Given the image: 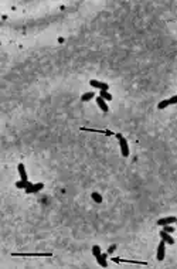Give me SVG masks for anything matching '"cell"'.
I'll list each match as a JSON object with an SVG mask.
<instances>
[{"label": "cell", "instance_id": "3", "mask_svg": "<svg viewBox=\"0 0 177 269\" xmlns=\"http://www.w3.org/2000/svg\"><path fill=\"white\" fill-rule=\"evenodd\" d=\"M89 85H91L92 88L101 89V91H108V89H109V85H108V84L101 82V81H98V80H91L89 81Z\"/></svg>", "mask_w": 177, "mask_h": 269}, {"label": "cell", "instance_id": "16", "mask_svg": "<svg viewBox=\"0 0 177 269\" xmlns=\"http://www.w3.org/2000/svg\"><path fill=\"white\" fill-rule=\"evenodd\" d=\"M163 230L166 232H169V234H173L174 232V227H172V225H163Z\"/></svg>", "mask_w": 177, "mask_h": 269}, {"label": "cell", "instance_id": "14", "mask_svg": "<svg viewBox=\"0 0 177 269\" xmlns=\"http://www.w3.org/2000/svg\"><path fill=\"white\" fill-rule=\"evenodd\" d=\"M91 197H92V200H94L95 203H98V204H99V203H102V195L99 193H97V191H94Z\"/></svg>", "mask_w": 177, "mask_h": 269}, {"label": "cell", "instance_id": "1", "mask_svg": "<svg viewBox=\"0 0 177 269\" xmlns=\"http://www.w3.org/2000/svg\"><path fill=\"white\" fill-rule=\"evenodd\" d=\"M116 137L119 139V146H120V153L123 157H128L129 156V146H128V140L125 139L123 136L120 133L116 134Z\"/></svg>", "mask_w": 177, "mask_h": 269}, {"label": "cell", "instance_id": "2", "mask_svg": "<svg viewBox=\"0 0 177 269\" xmlns=\"http://www.w3.org/2000/svg\"><path fill=\"white\" fill-rule=\"evenodd\" d=\"M164 255H166V242L161 239V241L159 242V247H157L156 258H157V261H163V259H164Z\"/></svg>", "mask_w": 177, "mask_h": 269}, {"label": "cell", "instance_id": "5", "mask_svg": "<svg viewBox=\"0 0 177 269\" xmlns=\"http://www.w3.org/2000/svg\"><path fill=\"white\" fill-rule=\"evenodd\" d=\"M44 188V184L43 183H36V184H31L30 187L26 188V193L27 194H33V193H38Z\"/></svg>", "mask_w": 177, "mask_h": 269}, {"label": "cell", "instance_id": "9", "mask_svg": "<svg viewBox=\"0 0 177 269\" xmlns=\"http://www.w3.org/2000/svg\"><path fill=\"white\" fill-rule=\"evenodd\" d=\"M97 261H98V264L101 265L102 268H106V266H108V262H106V253H101L99 256H97Z\"/></svg>", "mask_w": 177, "mask_h": 269}, {"label": "cell", "instance_id": "4", "mask_svg": "<svg viewBox=\"0 0 177 269\" xmlns=\"http://www.w3.org/2000/svg\"><path fill=\"white\" fill-rule=\"evenodd\" d=\"M177 218L174 215H170V217H164V218H160L157 220V225H172V224H176Z\"/></svg>", "mask_w": 177, "mask_h": 269}, {"label": "cell", "instance_id": "10", "mask_svg": "<svg viewBox=\"0 0 177 269\" xmlns=\"http://www.w3.org/2000/svg\"><path fill=\"white\" fill-rule=\"evenodd\" d=\"M95 98V94L92 91L89 92H85V94H82V97H81V101L82 102H88V101H91V99H94Z\"/></svg>", "mask_w": 177, "mask_h": 269}, {"label": "cell", "instance_id": "7", "mask_svg": "<svg viewBox=\"0 0 177 269\" xmlns=\"http://www.w3.org/2000/svg\"><path fill=\"white\" fill-rule=\"evenodd\" d=\"M95 101H97L98 106L101 108V111H102V112H108V111H109V108H108V105H106V101H105L103 98L98 97V98H95Z\"/></svg>", "mask_w": 177, "mask_h": 269}, {"label": "cell", "instance_id": "12", "mask_svg": "<svg viewBox=\"0 0 177 269\" xmlns=\"http://www.w3.org/2000/svg\"><path fill=\"white\" fill-rule=\"evenodd\" d=\"M101 253H102V248L99 247V245H94V247H92V255H94L95 258L99 256Z\"/></svg>", "mask_w": 177, "mask_h": 269}, {"label": "cell", "instance_id": "11", "mask_svg": "<svg viewBox=\"0 0 177 269\" xmlns=\"http://www.w3.org/2000/svg\"><path fill=\"white\" fill-rule=\"evenodd\" d=\"M31 184L33 183H30L28 180H20V181H17V183H16V187L17 188H24V190H26V188L30 187Z\"/></svg>", "mask_w": 177, "mask_h": 269}, {"label": "cell", "instance_id": "19", "mask_svg": "<svg viewBox=\"0 0 177 269\" xmlns=\"http://www.w3.org/2000/svg\"><path fill=\"white\" fill-rule=\"evenodd\" d=\"M176 225H177V222H176Z\"/></svg>", "mask_w": 177, "mask_h": 269}, {"label": "cell", "instance_id": "8", "mask_svg": "<svg viewBox=\"0 0 177 269\" xmlns=\"http://www.w3.org/2000/svg\"><path fill=\"white\" fill-rule=\"evenodd\" d=\"M17 170H19V174H20V178H22V180H28V178H27V173H26V167H24L23 163H19Z\"/></svg>", "mask_w": 177, "mask_h": 269}, {"label": "cell", "instance_id": "18", "mask_svg": "<svg viewBox=\"0 0 177 269\" xmlns=\"http://www.w3.org/2000/svg\"><path fill=\"white\" fill-rule=\"evenodd\" d=\"M115 249H116V245H111V247H109V249H108V252L112 253L113 251H115Z\"/></svg>", "mask_w": 177, "mask_h": 269}, {"label": "cell", "instance_id": "17", "mask_svg": "<svg viewBox=\"0 0 177 269\" xmlns=\"http://www.w3.org/2000/svg\"><path fill=\"white\" fill-rule=\"evenodd\" d=\"M169 102H170V105H176V103H177V95H174V97L170 98V99H169Z\"/></svg>", "mask_w": 177, "mask_h": 269}, {"label": "cell", "instance_id": "13", "mask_svg": "<svg viewBox=\"0 0 177 269\" xmlns=\"http://www.w3.org/2000/svg\"><path fill=\"white\" fill-rule=\"evenodd\" d=\"M99 97L103 98L105 101H112V95H111L108 91H101L99 92Z\"/></svg>", "mask_w": 177, "mask_h": 269}, {"label": "cell", "instance_id": "15", "mask_svg": "<svg viewBox=\"0 0 177 269\" xmlns=\"http://www.w3.org/2000/svg\"><path fill=\"white\" fill-rule=\"evenodd\" d=\"M170 105V102H169V99H164V101H161V102H159V105H157V109L159 111H161V109H166L167 106Z\"/></svg>", "mask_w": 177, "mask_h": 269}, {"label": "cell", "instance_id": "6", "mask_svg": "<svg viewBox=\"0 0 177 269\" xmlns=\"http://www.w3.org/2000/svg\"><path fill=\"white\" fill-rule=\"evenodd\" d=\"M160 238H161V239H163L164 242H166L167 245H173V244H174V239H173L172 234L166 232L164 230H161V231H160Z\"/></svg>", "mask_w": 177, "mask_h": 269}]
</instances>
